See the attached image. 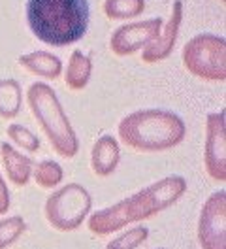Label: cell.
Wrapping results in <instances>:
<instances>
[{"mask_svg": "<svg viewBox=\"0 0 226 249\" xmlns=\"http://www.w3.org/2000/svg\"><path fill=\"white\" fill-rule=\"evenodd\" d=\"M185 191H187V181L181 176H168L164 179L145 187L143 191L136 193L134 196L92 213L89 219V231L104 236L121 231L128 223L149 219L158 212L170 208L174 202H177Z\"/></svg>", "mask_w": 226, "mask_h": 249, "instance_id": "1", "label": "cell"}, {"mask_svg": "<svg viewBox=\"0 0 226 249\" xmlns=\"http://www.w3.org/2000/svg\"><path fill=\"white\" fill-rule=\"evenodd\" d=\"M87 0H29L27 23L32 34L47 46L64 47L79 42L89 29Z\"/></svg>", "mask_w": 226, "mask_h": 249, "instance_id": "2", "label": "cell"}, {"mask_svg": "<svg viewBox=\"0 0 226 249\" xmlns=\"http://www.w3.org/2000/svg\"><path fill=\"white\" fill-rule=\"evenodd\" d=\"M187 126L179 115L168 109H138L119 123V138L143 153H158L179 145Z\"/></svg>", "mask_w": 226, "mask_h": 249, "instance_id": "3", "label": "cell"}, {"mask_svg": "<svg viewBox=\"0 0 226 249\" xmlns=\"http://www.w3.org/2000/svg\"><path fill=\"white\" fill-rule=\"evenodd\" d=\"M27 102L34 119L40 123L45 136L51 142V147L64 159H72L79 151V140L70 119L66 117L55 91L42 81H36L29 87Z\"/></svg>", "mask_w": 226, "mask_h": 249, "instance_id": "4", "label": "cell"}, {"mask_svg": "<svg viewBox=\"0 0 226 249\" xmlns=\"http://www.w3.org/2000/svg\"><path fill=\"white\" fill-rule=\"evenodd\" d=\"M185 68L204 81L226 79V40L217 34H196L183 47Z\"/></svg>", "mask_w": 226, "mask_h": 249, "instance_id": "5", "label": "cell"}, {"mask_svg": "<svg viewBox=\"0 0 226 249\" xmlns=\"http://www.w3.org/2000/svg\"><path fill=\"white\" fill-rule=\"evenodd\" d=\"M92 208L89 191L79 183H68L55 191L45 202V217L57 231L70 232L83 225Z\"/></svg>", "mask_w": 226, "mask_h": 249, "instance_id": "6", "label": "cell"}, {"mask_svg": "<svg viewBox=\"0 0 226 249\" xmlns=\"http://www.w3.org/2000/svg\"><path fill=\"white\" fill-rule=\"evenodd\" d=\"M198 240L204 249H226V193L223 189L213 193L202 208Z\"/></svg>", "mask_w": 226, "mask_h": 249, "instance_id": "7", "label": "cell"}, {"mask_svg": "<svg viewBox=\"0 0 226 249\" xmlns=\"http://www.w3.org/2000/svg\"><path fill=\"white\" fill-rule=\"evenodd\" d=\"M162 25H164V23H162L160 17L126 23V25L119 27L117 31L111 34L109 47H111V51H113L115 55H119V57L132 55L136 51L143 49L145 46H149L151 42L158 36Z\"/></svg>", "mask_w": 226, "mask_h": 249, "instance_id": "8", "label": "cell"}, {"mask_svg": "<svg viewBox=\"0 0 226 249\" xmlns=\"http://www.w3.org/2000/svg\"><path fill=\"white\" fill-rule=\"evenodd\" d=\"M204 164L215 181L226 179V132L225 111L208 115L206 123V147H204Z\"/></svg>", "mask_w": 226, "mask_h": 249, "instance_id": "9", "label": "cell"}, {"mask_svg": "<svg viewBox=\"0 0 226 249\" xmlns=\"http://www.w3.org/2000/svg\"><path fill=\"white\" fill-rule=\"evenodd\" d=\"M181 21H183V2L175 0L172 6V16L168 19V23L162 25V29L158 32V36L151 42L149 46L143 47L141 51V61L153 64V62L164 61L172 55L177 36H179Z\"/></svg>", "mask_w": 226, "mask_h": 249, "instance_id": "10", "label": "cell"}, {"mask_svg": "<svg viewBox=\"0 0 226 249\" xmlns=\"http://www.w3.org/2000/svg\"><path fill=\"white\" fill-rule=\"evenodd\" d=\"M121 160V147L119 142L113 136H100L96 143L92 145L90 153V164L96 176H109L113 174Z\"/></svg>", "mask_w": 226, "mask_h": 249, "instance_id": "11", "label": "cell"}, {"mask_svg": "<svg viewBox=\"0 0 226 249\" xmlns=\"http://www.w3.org/2000/svg\"><path fill=\"white\" fill-rule=\"evenodd\" d=\"M0 160H2V166L8 174V179L14 185L23 187L29 183L30 174H32L30 157L19 153L8 142H4V143H0Z\"/></svg>", "mask_w": 226, "mask_h": 249, "instance_id": "12", "label": "cell"}, {"mask_svg": "<svg viewBox=\"0 0 226 249\" xmlns=\"http://www.w3.org/2000/svg\"><path fill=\"white\" fill-rule=\"evenodd\" d=\"M19 64L34 76L45 79H57L62 74V61L49 51H32L19 57Z\"/></svg>", "mask_w": 226, "mask_h": 249, "instance_id": "13", "label": "cell"}, {"mask_svg": "<svg viewBox=\"0 0 226 249\" xmlns=\"http://www.w3.org/2000/svg\"><path fill=\"white\" fill-rule=\"evenodd\" d=\"M90 72H92V61L89 55H83L81 51H74L70 55L68 68L64 74V81H66L68 89H72V91L85 89L90 79Z\"/></svg>", "mask_w": 226, "mask_h": 249, "instance_id": "14", "label": "cell"}, {"mask_svg": "<svg viewBox=\"0 0 226 249\" xmlns=\"http://www.w3.org/2000/svg\"><path fill=\"white\" fill-rule=\"evenodd\" d=\"M23 104L21 85L15 79H0V117L14 119Z\"/></svg>", "mask_w": 226, "mask_h": 249, "instance_id": "15", "label": "cell"}, {"mask_svg": "<svg viewBox=\"0 0 226 249\" xmlns=\"http://www.w3.org/2000/svg\"><path fill=\"white\" fill-rule=\"evenodd\" d=\"M145 0H105L104 14L109 19H136L143 14Z\"/></svg>", "mask_w": 226, "mask_h": 249, "instance_id": "16", "label": "cell"}, {"mask_svg": "<svg viewBox=\"0 0 226 249\" xmlns=\"http://www.w3.org/2000/svg\"><path fill=\"white\" fill-rule=\"evenodd\" d=\"M34 179L36 183L44 189H53L57 187L62 181L64 178V172H62V166L55 160H42L34 166Z\"/></svg>", "mask_w": 226, "mask_h": 249, "instance_id": "17", "label": "cell"}, {"mask_svg": "<svg viewBox=\"0 0 226 249\" xmlns=\"http://www.w3.org/2000/svg\"><path fill=\"white\" fill-rule=\"evenodd\" d=\"M25 231H27V223L23 217L14 215V217L2 219L0 221V249L10 248Z\"/></svg>", "mask_w": 226, "mask_h": 249, "instance_id": "18", "label": "cell"}, {"mask_svg": "<svg viewBox=\"0 0 226 249\" xmlns=\"http://www.w3.org/2000/svg\"><path fill=\"white\" fill-rule=\"evenodd\" d=\"M8 136H10V140H14L19 147H23L29 153H34L40 149V138L23 124H10Z\"/></svg>", "mask_w": 226, "mask_h": 249, "instance_id": "19", "label": "cell"}, {"mask_svg": "<svg viewBox=\"0 0 226 249\" xmlns=\"http://www.w3.org/2000/svg\"><path fill=\"white\" fill-rule=\"evenodd\" d=\"M149 238V231L145 227H136L117 236L113 242L107 244V249H136Z\"/></svg>", "mask_w": 226, "mask_h": 249, "instance_id": "20", "label": "cell"}, {"mask_svg": "<svg viewBox=\"0 0 226 249\" xmlns=\"http://www.w3.org/2000/svg\"><path fill=\"white\" fill-rule=\"evenodd\" d=\"M8 210H10V191H8L6 181L0 176V215H4Z\"/></svg>", "mask_w": 226, "mask_h": 249, "instance_id": "21", "label": "cell"}, {"mask_svg": "<svg viewBox=\"0 0 226 249\" xmlns=\"http://www.w3.org/2000/svg\"><path fill=\"white\" fill-rule=\"evenodd\" d=\"M221 2H226V0H221Z\"/></svg>", "mask_w": 226, "mask_h": 249, "instance_id": "22", "label": "cell"}]
</instances>
